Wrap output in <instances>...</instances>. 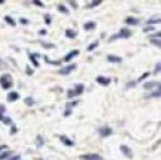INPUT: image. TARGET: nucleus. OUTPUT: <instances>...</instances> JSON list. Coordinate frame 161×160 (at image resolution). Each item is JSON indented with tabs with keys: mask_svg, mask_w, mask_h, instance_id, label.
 Segmentation results:
<instances>
[{
	"mask_svg": "<svg viewBox=\"0 0 161 160\" xmlns=\"http://www.w3.org/2000/svg\"><path fill=\"white\" fill-rule=\"evenodd\" d=\"M131 36V30H128V28H122L120 30V33H115L112 34L110 38H109V42H114V40H118V39H127Z\"/></svg>",
	"mask_w": 161,
	"mask_h": 160,
	"instance_id": "nucleus-1",
	"label": "nucleus"
},
{
	"mask_svg": "<svg viewBox=\"0 0 161 160\" xmlns=\"http://www.w3.org/2000/svg\"><path fill=\"white\" fill-rule=\"evenodd\" d=\"M0 85H2V88H5V90H9L12 87V76L9 74L2 75L0 76Z\"/></svg>",
	"mask_w": 161,
	"mask_h": 160,
	"instance_id": "nucleus-2",
	"label": "nucleus"
},
{
	"mask_svg": "<svg viewBox=\"0 0 161 160\" xmlns=\"http://www.w3.org/2000/svg\"><path fill=\"white\" fill-rule=\"evenodd\" d=\"M79 159H80V160H103V157H101L100 154L91 153V154H82Z\"/></svg>",
	"mask_w": 161,
	"mask_h": 160,
	"instance_id": "nucleus-3",
	"label": "nucleus"
},
{
	"mask_svg": "<svg viewBox=\"0 0 161 160\" xmlns=\"http://www.w3.org/2000/svg\"><path fill=\"white\" fill-rule=\"evenodd\" d=\"M99 133H100L101 138H106V136H110L114 132H112L110 127H100V129H99Z\"/></svg>",
	"mask_w": 161,
	"mask_h": 160,
	"instance_id": "nucleus-4",
	"label": "nucleus"
},
{
	"mask_svg": "<svg viewBox=\"0 0 161 160\" xmlns=\"http://www.w3.org/2000/svg\"><path fill=\"white\" fill-rule=\"evenodd\" d=\"M143 88H145V90H151V88H157V90H158V88H160V82H158V81L145 82V84H143Z\"/></svg>",
	"mask_w": 161,
	"mask_h": 160,
	"instance_id": "nucleus-5",
	"label": "nucleus"
},
{
	"mask_svg": "<svg viewBox=\"0 0 161 160\" xmlns=\"http://www.w3.org/2000/svg\"><path fill=\"white\" fill-rule=\"evenodd\" d=\"M58 139H60L61 142H63V144L66 145V147H73V145H75L73 141L69 139V138H67V136H64V135H60V136H58Z\"/></svg>",
	"mask_w": 161,
	"mask_h": 160,
	"instance_id": "nucleus-6",
	"label": "nucleus"
},
{
	"mask_svg": "<svg viewBox=\"0 0 161 160\" xmlns=\"http://www.w3.org/2000/svg\"><path fill=\"white\" fill-rule=\"evenodd\" d=\"M120 150L122 151V154H124L125 157H128V159H131V157H133V153H131L130 147H127V145H121Z\"/></svg>",
	"mask_w": 161,
	"mask_h": 160,
	"instance_id": "nucleus-7",
	"label": "nucleus"
},
{
	"mask_svg": "<svg viewBox=\"0 0 161 160\" xmlns=\"http://www.w3.org/2000/svg\"><path fill=\"white\" fill-rule=\"evenodd\" d=\"M95 81H97L100 85H109V84H110V78H107V76H97Z\"/></svg>",
	"mask_w": 161,
	"mask_h": 160,
	"instance_id": "nucleus-8",
	"label": "nucleus"
},
{
	"mask_svg": "<svg viewBox=\"0 0 161 160\" xmlns=\"http://www.w3.org/2000/svg\"><path fill=\"white\" fill-rule=\"evenodd\" d=\"M76 69V65H69L67 67H64V69H60L58 72H60L61 75H67V74H70L72 70H75Z\"/></svg>",
	"mask_w": 161,
	"mask_h": 160,
	"instance_id": "nucleus-9",
	"label": "nucleus"
},
{
	"mask_svg": "<svg viewBox=\"0 0 161 160\" xmlns=\"http://www.w3.org/2000/svg\"><path fill=\"white\" fill-rule=\"evenodd\" d=\"M78 54H79V51H78V49H73V51H70V53H69L66 57H64V61H70L72 59H75V57H76Z\"/></svg>",
	"mask_w": 161,
	"mask_h": 160,
	"instance_id": "nucleus-10",
	"label": "nucleus"
},
{
	"mask_svg": "<svg viewBox=\"0 0 161 160\" xmlns=\"http://www.w3.org/2000/svg\"><path fill=\"white\" fill-rule=\"evenodd\" d=\"M37 57H39V54H30L28 55V59H30V61L34 65V67H39V61H37Z\"/></svg>",
	"mask_w": 161,
	"mask_h": 160,
	"instance_id": "nucleus-11",
	"label": "nucleus"
},
{
	"mask_svg": "<svg viewBox=\"0 0 161 160\" xmlns=\"http://www.w3.org/2000/svg\"><path fill=\"white\" fill-rule=\"evenodd\" d=\"M107 61H109V63H121L122 59L118 57V55H107Z\"/></svg>",
	"mask_w": 161,
	"mask_h": 160,
	"instance_id": "nucleus-12",
	"label": "nucleus"
},
{
	"mask_svg": "<svg viewBox=\"0 0 161 160\" xmlns=\"http://www.w3.org/2000/svg\"><path fill=\"white\" fill-rule=\"evenodd\" d=\"M18 99H20V94L15 93V91H11V93L7 94V100L9 102H15V100H18Z\"/></svg>",
	"mask_w": 161,
	"mask_h": 160,
	"instance_id": "nucleus-13",
	"label": "nucleus"
},
{
	"mask_svg": "<svg viewBox=\"0 0 161 160\" xmlns=\"http://www.w3.org/2000/svg\"><path fill=\"white\" fill-rule=\"evenodd\" d=\"M125 24H128V26H136V24H139V20L134 18V17H128L127 20H125Z\"/></svg>",
	"mask_w": 161,
	"mask_h": 160,
	"instance_id": "nucleus-14",
	"label": "nucleus"
},
{
	"mask_svg": "<svg viewBox=\"0 0 161 160\" xmlns=\"http://www.w3.org/2000/svg\"><path fill=\"white\" fill-rule=\"evenodd\" d=\"M95 26H97V24H95L94 21H90V23H85V24H84V28H85L87 32H90V30H94Z\"/></svg>",
	"mask_w": 161,
	"mask_h": 160,
	"instance_id": "nucleus-15",
	"label": "nucleus"
},
{
	"mask_svg": "<svg viewBox=\"0 0 161 160\" xmlns=\"http://www.w3.org/2000/svg\"><path fill=\"white\" fill-rule=\"evenodd\" d=\"M73 91L76 93V96L82 94V93H84V85H82V84H78V85H76V87L73 88Z\"/></svg>",
	"mask_w": 161,
	"mask_h": 160,
	"instance_id": "nucleus-16",
	"label": "nucleus"
},
{
	"mask_svg": "<svg viewBox=\"0 0 161 160\" xmlns=\"http://www.w3.org/2000/svg\"><path fill=\"white\" fill-rule=\"evenodd\" d=\"M66 38H70V39H75V38H76V32H75V30H70V28H69V30H66Z\"/></svg>",
	"mask_w": 161,
	"mask_h": 160,
	"instance_id": "nucleus-17",
	"label": "nucleus"
},
{
	"mask_svg": "<svg viewBox=\"0 0 161 160\" xmlns=\"http://www.w3.org/2000/svg\"><path fill=\"white\" fill-rule=\"evenodd\" d=\"M5 21H6L7 24H11V26H12V27H15V24H17V23L13 21V18H12V17H9V15H6V17H5Z\"/></svg>",
	"mask_w": 161,
	"mask_h": 160,
	"instance_id": "nucleus-18",
	"label": "nucleus"
},
{
	"mask_svg": "<svg viewBox=\"0 0 161 160\" xmlns=\"http://www.w3.org/2000/svg\"><path fill=\"white\" fill-rule=\"evenodd\" d=\"M24 102H26L27 106H33V105H34V99H33V97H26V99H24Z\"/></svg>",
	"mask_w": 161,
	"mask_h": 160,
	"instance_id": "nucleus-19",
	"label": "nucleus"
},
{
	"mask_svg": "<svg viewBox=\"0 0 161 160\" xmlns=\"http://www.w3.org/2000/svg\"><path fill=\"white\" fill-rule=\"evenodd\" d=\"M57 8H58V11H60L61 13H64V15H67V13H69V9H67L64 5H58Z\"/></svg>",
	"mask_w": 161,
	"mask_h": 160,
	"instance_id": "nucleus-20",
	"label": "nucleus"
},
{
	"mask_svg": "<svg viewBox=\"0 0 161 160\" xmlns=\"http://www.w3.org/2000/svg\"><path fill=\"white\" fill-rule=\"evenodd\" d=\"M100 3H101L100 0H95V2H90V3L87 5V8H88V9H91V8H94V6H99Z\"/></svg>",
	"mask_w": 161,
	"mask_h": 160,
	"instance_id": "nucleus-21",
	"label": "nucleus"
},
{
	"mask_svg": "<svg viewBox=\"0 0 161 160\" xmlns=\"http://www.w3.org/2000/svg\"><path fill=\"white\" fill-rule=\"evenodd\" d=\"M99 47V40H94L93 44H91V45H88V51H93V49H95V48Z\"/></svg>",
	"mask_w": 161,
	"mask_h": 160,
	"instance_id": "nucleus-22",
	"label": "nucleus"
},
{
	"mask_svg": "<svg viewBox=\"0 0 161 160\" xmlns=\"http://www.w3.org/2000/svg\"><path fill=\"white\" fill-rule=\"evenodd\" d=\"M160 23V18L157 17V18H151V20H148V24L151 26V24H158Z\"/></svg>",
	"mask_w": 161,
	"mask_h": 160,
	"instance_id": "nucleus-23",
	"label": "nucleus"
},
{
	"mask_svg": "<svg viewBox=\"0 0 161 160\" xmlns=\"http://www.w3.org/2000/svg\"><path fill=\"white\" fill-rule=\"evenodd\" d=\"M11 156V151H5V153H2L0 154V160H5V159H7Z\"/></svg>",
	"mask_w": 161,
	"mask_h": 160,
	"instance_id": "nucleus-24",
	"label": "nucleus"
},
{
	"mask_svg": "<svg viewBox=\"0 0 161 160\" xmlns=\"http://www.w3.org/2000/svg\"><path fill=\"white\" fill-rule=\"evenodd\" d=\"M36 142H37V147H42V145H43V139H42V136H37V138H36Z\"/></svg>",
	"mask_w": 161,
	"mask_h": 160,
	"instance_id": "nucleus-25",
	"label": "nucleus"
},
{
	"mask_svg": "<svg viewBox=\"0 0 161 160\" xmlns=\"http://www.w3.org/2000/svg\"><path fill=\"white\" fill-rule=\"evenodd\" d=\"M40 45H42L43 48H54L52 44H48V42H40Z\"/></svg>",
	"mask_w": 161,
	"mask_h": 160,
	"instance_id": "nucleus-26",
	"label": "nucleus"
},
{
	"mask_svg": "<svg viewBox=\"0 0 161 160\" xmlns=\"http://www.w3.org/2000/svg\"><path fill=\"white\" fill-rule=\"evenodd\" d=\"M45 61H46V63H49V65H57V66L60 65V61H54V60H49L48 57H45Z\"/></svg>",
	"mask_w": 161,
	"mask_h": 160,
	"instance_id": "nucleus-27",
	"label": "nucleus"
},
{
	"mask_svg": "<svg viewBox=\"0 0 161 160\" xmlns=\"http://www.w3.org/2000/svg\"><path fill=\"white\" fill-rule=\"evenodd\" d=\"M151 42L154 44L155 47H160V39H157V38H152V39H151Z\"/></svg>",
	"mask_w": 161,
	"mask_h": 160,
	"instance_id": "nucleus-28",
	"label": "nucleus"
},
{
	"mask_svg": "<svg viewBox=\"0 0 161 160\" xmlns=\"http://www.w3.org/2000/svg\"><path fill=\"white\" fill-rule=\"evenodd\" d=\"M149 75H151V74H149V72H146V74H143V75H142V76H140V78L137 80V82H140V81H143V80H145V78H148Z\"/></svg>",
	"mask_w": 161,
	"mask_h": 160,
	"instance_id": "nucleus-29",
	"label": "nucleus"
},
{
	"mask_svg": "<svg viewBox=\"0 0 161 160\" xmlns=\"http://www.w3.org/2000/svg\"><path fill=\"white\" fill-rule=\"evenodd\" d=\"M160 36H161V33H160V32H157L155 34H151V36H149V39H152V38H157V39H160Z\"/></svg>",
	"mask_w": 161,
	"mask_h": 160,
	"instance_id": "nucleus-30",
	"label": "nucleus"
},
{
	"mask_svg": "<svg viewBox=\"0 0 161 160\" xmlns=\"http://www.w3.org/2000/svg\"><path fill=\"white\" fill-rule=\"evenodd\" d=\"M33 3H34V5H36V6H39V8H43V3H42L40 0H34Z\"/></svg>",
	"mask_w": 161,
	"mask_h": 160,
	"instance_id": "nucleus-31",
	"label": "nucleus"
},
{
	"mask_svg": "<svg viewBox=\"0 0 161 160\" xmlns=\"http://www.w3.org/2000/svg\"><path fill=\"white\" fill-rule=\"evenodd\" d=\"M160 66H161V65H160V61H158V63H157V66H155V72H154L155 75L160 74Z\"/></svg>",
	"mask_w": 161,
	"mask_h": 160,
	"instance_id": "nucleus-32",
	"label": "nucleus"
},
{
	"mask_svg": "<svg viewBox=\"0 0 161 160\" xmlns=\"http://www.w3.org/2000/svg\"><path fill=\"white\" fill-rule=\"evenodd\" d=\"M45 23H46V24H51V15H45Z\"/></svg>",
	"mask_w": 161,
	"mask_h": 160,
	"instance_id": "nucleus-33",
	"label": "nucleus"
},
{
	"mask_svg": "<svg viewBox=\"0 0 161 160\" xmlns=\"http://www.w3.org/2000/svg\"><path fill=\"white\" fill-rule=\"evenodd\" d=\"M158 96H160V88H158V90H157L155 93L151 94V97H158Z\"/></svg>",
	"mask_w": 161,
	"mask_h": 160,
	"instance_id": "nucleus-34",
	"label": "nucleus"
},
{
	"mask_svg": "<svg viewBox=\"0 0 161 160\" xmlns=\"http://www.w3.org/2000/svg\"><path fill=\"white\" fill-rule=\"evenodd\" d=\"M3 123L5 124H12V120L11 118H3Z\"/></svg>",
	"mask_w": 161,
	"mask_h": 160,
	"instance_id": "nucleus-35",
	"label": "nucleus"
},
{
	"mask_svg": "<svg viewBox=\"0 0 161 160\" xmlns=\"http://www.w3.org/2000/svg\"><path fill=\"white\" fill-rule=\"evenodd\" d=\"M20 159H21V157L18 156V154H17V156H12V157H9L7 160H20Z\"/></svg>",
	"mask_w": 161,
	"mask_h": 160,
	"instance_id": "nucleus-36",
	"label": "nucleus"
},
{
	"mask_svg": "<svg viewBox=\"0 0 161 160\" xmlns=\"http://www.w3.org/2000/svg\"><path fill=\"white\" fill-rule=\"evenodd\" d=\"M48 32H46V28H42V30H39V34H42V36H45Z\"/></svg>",
	"mask_w": 161,
	"mask_h": 160,
	"instance_id": "nucleus-37",
	"label": "nucleus"
},
{
	"mask_svg": "<svg viewBox=\"0 0 161 160\" xmlns=\"http://www.w3.org/2000/svg\"><path fill=\"white\" fill-rule=\"evenodd\" d=\"M69 115H72V109H66V112H64V117H69Z\"/></svg>",
	"mask_w": 161,
	"mask_h": 160,
	"instance_id": "nucleus-38",
	"label": "nucleus"
},
{
	"mask_svg": "<svg viewBox=\"0 0 161 160\" xmlns=\"http://www.w3.org/2000/svg\"><path fill=\"white\" fill-rule=\"evenodd\" d=\"M20 23L21 24H28V20H27V18H21Z\"/></svg>",
	"mask_w": 161,
	"mask_h": 160,
	"instance_id": "nucleus-39",
	"label": "nucleus"
},
{
	"mask_svg": "<svg viewBox=\"0 0 161 160\" xmlns=\"http://www.w3.org/2000/svg\"><path fill=\"white\" fill-rule=\"evenodd\" d=\"M17 133V127L15 126H12V130H11V135H15Z\"/></svg>",
	"mask_w": 161,
	"mask_h": 160,
	"instance_id": "nucleus-40",
	"label": "nucleus"
},
{
	"mask_svg": "<svg viewBox=\"0 0 161 160\" xmlns=\"http://www.w3.org/2000/svg\"><path fill=\"white\" fill-rule=\"evenodd\" d=\"M70 6H73L75 9H76V8H78V3H76V2H70Z\"/></svg>",
	"mask_w": 161,
	"mask_h": 160,
	"instance_id": "nucleus-41",
	"label": "nucleus"
},
{
	"mask_svg": "<svg viewBox=\"0 0 161 160\" xmlns=\"http://www.w3.org/2000/svg\"><path fill=\"white\" fill-rule=\"evenodd\" d=\"M2 150H7V145H0V151Z\"/></svg>",
	"mask_w": 161,
	"mask_h": 160,
	"instance_id": "nucleus-42",
	"label": "nucleus"
},
{
	"mask_svg": "<svg viewBox=\"0 0 161 160\" xmlns=\"http://www.w3.org/2000/svg\"><path fill=\"white\" fill-rule=\"evenodd\" d=\"M3 118H5V117H3V114H0V120L3 121Z\"/></svg>",
	"mask_w": 161,
	"mask_h": 160,
	"instance_id": "nucleus-43",
	"label": "nucleus"
},
{
	"mask_svg": "<svg viewBox=\"0 0 161 160\" xmlns=\"http://www.w3.org/2000/svg\"><path fill=\"white\" fill-rule=\"evenodd\" d=\"M2 65H3V61H2V60H0V66H2Z\"/></svg>",
	"mask_w": 161,
	"mask_h": 160,
	"instance_id": "nucleus-44",
	"label": "nucleus"
}]
</instances>
